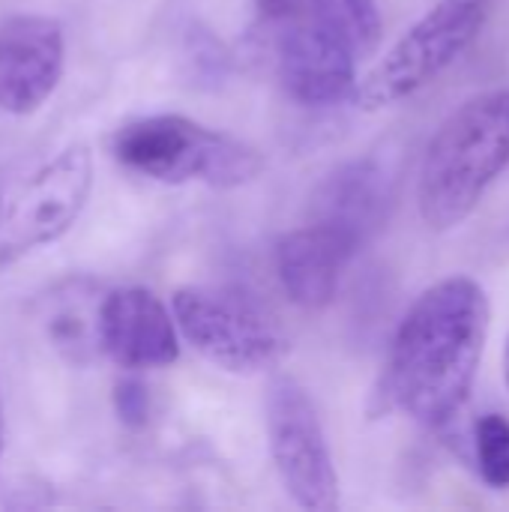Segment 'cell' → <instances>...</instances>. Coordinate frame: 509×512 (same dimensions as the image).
Listing matches in <instances>:
<instances>
[{
	"instance_id": "obj_3",
	"label": "cell",
	"mask_w": 509,
	"mask_h": 512,
	"mask_svg": "<svg viewBox=\"0 0 509 512\" xmlns=\"http://www.w3.org/2000/svg\"><path fill=\"white\" fill-rule=\"evenodd\" d=\"M108 150L123 171L165 186L204 183L210 189H240L267 165L249 141L183 114L138 117L111 135Z\"/></svg>"
},
{
	"instance_id": "obj_18",
	"label": "cell",
	"mask_w": 509,
	"mask_h": 512,
	"mask_svg": "<svg viewBox=\"0 0 509 512\" xmlns=\"http://www.w3.org/2000/svg\"><path fill=\"white\" fill-rule=\"evenodd\" d=\"M504 381H507V390H509V336H507V345H504Z\"/></svg>"
},
{
	"instance_id": "obj_14",
	"label": "cell",
	"mask_w": 509,
	"mask_h": 512,
	"mask_svg": "<svg viewBox=\"0 0 509 512\" xmlns=\"http://www.w3.org/2000/svg\"><path fill=\"white\" fill-rule=\"evenodd\" d=\"M300 15H315L330 24L351 42L357 57L372 54L381 42L384 21L375 0H306V9Z\"/></svg>"
},
{
	"instance_id": "obj_6",
	"label": "cell",
	"mask_w": 509,
	"mask_h": 512,
	"mask_svg": "<svg viewBox=\"0 0 509 512\" xmlns=\"http://www.w3.org/2000/svg\"><path fill=\"white\" fill-rule=\"evenodd\" d=\"M486 24V0H441L414 21L396 45L354 84L360 111H384L429 87L450 69Z\"/></svg>"
},
{
	"instance_id": "obj_9",
	"label": "cell",
	"mask_w": 509,
	"mask_h": 512,
	"mask_svg": "<svg viewBox=\"0 0 509 512\" xmlns=\"http://www.w3.org/2000/svg\"><path fill=\"white\" fill-rule=\"evenodd\" d=\"M66 69V30L57 18L18 12L0 24V111L36 114L60 87Z\"/></svg>"
},
{
	"instance_id": "obj_16",
	"label": "cell",
	"mask_w": 509,
	"mask_h": 512,
	"mask_svg": "<svg viewBox=\"0 0 509 512\" xmlns=\"http://www.w3.org/2000/svg\"><path fill=\"white\" fill-rule=\"evenodd\" d=\"M114 411H117V417H120L123 426L141 429L147 423V414H150L147 387L138 378H120L114 384Z\"/></svg>"
},
{
	"instance_id": "obj_15",
	"label": "cell",
	"mask_w": 509,
	"mask_h": 512,
	"mask_svg": "<svg viewBox=\"0 0 509 512\" xmlns=\"http://www.w3.org/2000/svg\"><path fill=\"white\" fill-rule=\"evenodd\" d=\"M474 465L489 489H509V417L483 414L474 423Z\"/></svg>"
},
{
	"instance_id": "obj_13",
	"label": "cell",
	"mask_w": 509,
	"mask_h": 512,
	"mask_svg": "<svg viewBox=\"0 0 509 512\" xmlns=\"http://www.w3.org/2000/svg\"><path fill=\"white\" fill-rule=\"evenodd\" d=\"M102 297L105 294L93 279L75 276L54 285L36 303V324L45 342L72 366H87L102 354L99 348Z\"/></svg>"
},
{
	"instance_id": "obj_12",
	"label": "cell",
	"mask_w": 509,
	"mask_h": 512,
	"mask_svg": "<svg viewBox=\"0 0 509 512\" xmlns=\"http://www.w3.org/2000/svg\"><path fill=\"white\" fill-rule=\"evenodd\" d=\"M390 198L387 171L375 159H354L321 183L312 201V222L336 231L360 252L384 225Z\"/></svg>"
},
{
	"instance_id": "obj_11",
	"label": "cell",
	"mask_w": 509,
	"mask_h": 512,
	"mask_svg": "<svg viewBox=\"0 0 509 512\" xmlns=\"http://www.w3.org/2000/svg\"><path fill=\"white\" fill-rule=\"evenodd\" d=\"M354 255L357 249L345 243L336 231L309 222L282 234L273 258L285 297L306 312H318L336 300L342 273L354 261Z\"/></svg>"
},
{
	"instance_id": "obj_8",
	"label": "cell",
	"mask_w": 509,
	"mask_h": 512,
	"mask_svg": "<svg viewBox=\"0 0 509 512\" xmlns=\"http://www.w3.org/2000/svg\"><path fill=\"white\" fill-rule=\"evenodd\" d=\"M273 30V63L285 96L303 108H333L351 99L357 51L315 15H294Z\"/></svg>"
},
{
	"instance_id": "obj_1",
	"label": "cell",
	"mask_w": 509,
	"mask_h": 512,
	"mask_svg": "<svg viewBox=\"0 0 509 512\" xmlns=\"http://www.w3.org/2000/svg\"><path fill=\"white\" fill-rule=\"evenodd\" d=\"M489 336V297L471 276L426 288L396 327L390 357L369 399V417L402 411L444 432L471 402Z\"/></svg>"
},
{
	"instance_id": "obj_19",
	"label": "cell",
	"mask_w": 509,
	"mask_h": 512,
	"mask_svg": "<svg viewBox=\"0 0 509 512\" xmlns=\"http://www.w3.org/2000/svg\"><path fill=\"white\" fill-rule=\"evenodd\" d=\"M3 435L6 429H3V399H0V456H3Z\"/></svg>"
},
{
	"instance_id": "obj_7",
	"label": "cell",
	"mask_w": 509,
	"mask_h": 512,
	"mask_svg": "<svg viewBox=\"0 0 509 512\" xmlns=\"http://www.w3.org/2000/svg\"><path fill=\"white\" fill-rule=\"evenodd\" d=\"M267 438L276 474L288 498L309 512H333L339 507V477L321 414L309 390L279 375L267 390Z\"/></svg>"
},
{
	"instance_id": "obj_2",
	"label": "cell",
	"mask_w": 509,
	"mask_h": 512,
	"mask_svg": "<svg viewBox=\"0 0 509 512\" xmlns=\"http://www.w3.org/2000/svg\"><path fill=\"white\" fill-rule=\"evenodd\" d=\"M509 165V90L462 102L423 153L417 207L432 231L462 225Z\"/></svg>"
},
{
	"instance_id": "obj_17",
	"label": "cell",
	"mask_w": 509,
	"mask_h": 512,
	"mask_svg": "<svg viewBox=\"0 0 509 512\" xmlns=\"http://www.w3.org/2000/svg\"><path fill=\"white\" fill-rule=\"evenodd\" d=\"M306 9V0H258V12H261V21L267 27L279 24V21H288L294 15H300Z\"/></svg>"
},
{
	"instance_id": "obj_5",
	"label": "cell",
	"mask_w": 509,
	"mask_h": 512,
	"mask_svg": "<svg viewBox=\"0 0 509 512\" xmlns=\"http://www.w3.org/2000/svg\"><path fill=\"white\" fill-rule=\"evenodd\" d=\"M171 315L180 339L207 363L231 375L276 369L291 351L285 330L255 300L231 288H177L171 297Z\"/></svg>"
},
{
	"instance_id": "obj_4",
	"label": "cell",
	"mask_w": 509,
	"mask_h": 512,
	"mask_svg": "<svg viewBox=\"0 0 509 512\" xmlns=\"http://www.w3.org/2000/svg\"><path fill=\"white\" fill-rule=\"evenodd\" d=\"M93 150L66 144L51 159L0 186V267L66 237L93 195Z\"/></svg>"
},
{
	"instance_id": "obj_10",
	"label": "cell",
	"mask_w": 509,
	"mask_h": 512,
	"mask_svg": "<svg viewBox=\"0 0 509 512\" xmlns=\"http://www.w3.org/2000/svg\"><path fill=\"white\" fill-rule=\"evenodd\" d=\"M180 330L171 306L150 288H117L102 297L99 348L123 372L168 369L180 360Z\"/></svg>"
}]
</instances>
